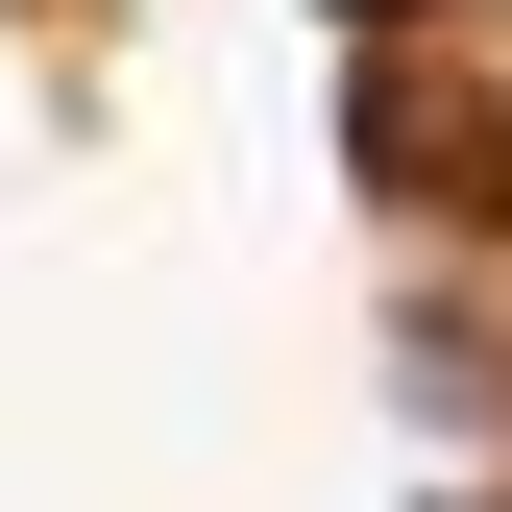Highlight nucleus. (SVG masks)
Masks as SVG:
<instances>
[{"label":"nucleus","instance_id":"1","mask_svg":"<svg viewBox=\"0 0 512 512\" xmlns=\"http://www.w3.org/2000/svg\"><path fill=\"white\" fill-rule=\"evenodd\" d=\"M366 25H391V0H366Z\"/></svg>","mask_w":512,"mask_h":512}]
</instances>
